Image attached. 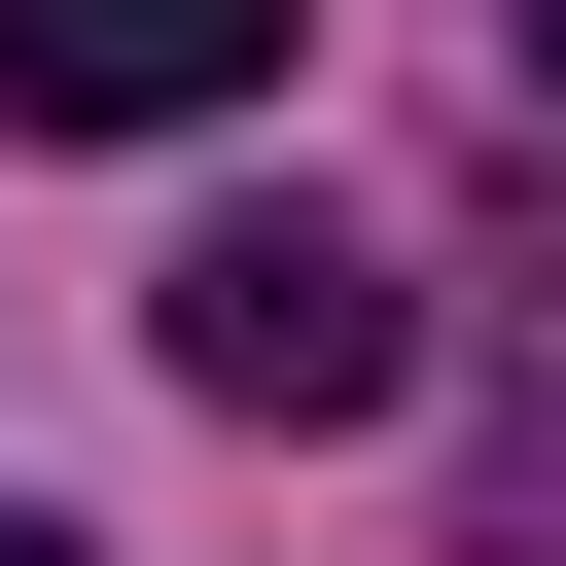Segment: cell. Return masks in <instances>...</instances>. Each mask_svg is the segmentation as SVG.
I'll use <instances>...</instances> for the list:
<instances>
[{"mask_svg": "<svg viewBox=\"0 0 566 566\" xmlns=\"http://www.w3.org/2000/svg\"><path fill=\"white\" fill-rule=\"evenodd\" d=\"M142 354H177L212 424H389V389H424V283H389V248H354V212L283 177V212H177Z\"/></svg>", "mask_w": 566, "mask_h": 566, "instance_id": "cell-1", "label": "cell"}, {"mask_svg": "<svg viewBox=\"0 0 566 566\" xmlns=\"http://www.w3.org/2000/svg\"><path fill=\"white\" fill-rule=\"evenodd\" d=\"M0 106H35V142H177V106H283V0H0Z\"/></svg>", "mask_w": 566, "mask_h": 566, "instance_id": "cell-2", "label": "cell"}, {"mask_svg": "<svg viewBox=\"0 0 566 566\" xmlns=\"http://www.w3.org/2000/svg\"><path fill=\"white\" fill-rule=\"evenodd\" d=\"M460 531L495 566H566V248L495 283V354H460Z\"/></svg>", "mask_w": 566, "mask_h": 566, "instance_id": "cell-3", "label": "cell"}, {"mask_svg": "<svg viewBox=\"0 0 566 566\" xmlns=\"http://www.w3.org/2000/svg\"><path fill=\"white\" fill-rule=\"evenodd\" d=\"M531 142H566V0H531Z\"/></svg>", "mask_w": 566, "mask_h": 566, "instance_id": "cell-4", "label": "cell"}, {"mask_svg": "<svg viewBox=\"0 0 566 566\" xmlns=\"http://www.w3.org/2000/svg\"><path fill=\"white\" fill-rule=\"evenodd\" d=\"M0 566H71V531H35V495H0Z\"/></svg>", "mask_w": 566, "mask_h": 566, "instance_id": "cell-5", "label": "cell"}]
</instances>
